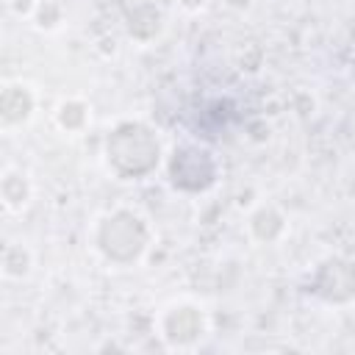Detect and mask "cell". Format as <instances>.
I'll list each match as a JSON object with an SVG mask.
<instances>
[{"label":"cell","instance_id":"1","mask_svg":"<svg viewBox=\"0 0 355 355\" xmlns=\"http://www.w3.org/2000/svg\"><path fill=\"white\" fill-rule=\"evenodd\" d=\"M0 191H3V205H6L8 211H19V208L28 202L31 186H28V180H25L22 172H17V169H6Z\"/></svg>","mask_w":355,"mask_h":355}]
</instances>
